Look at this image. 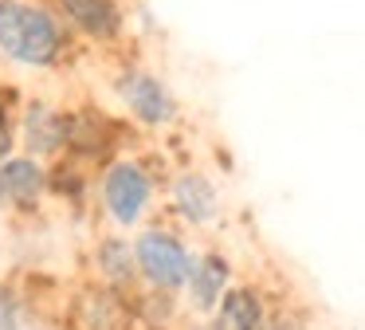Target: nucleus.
<instances>
[{"label": "nucleus", "instance_id": "1", "mask_svg": "<svg viewBox=\"0 0 365 330\" xmlns=\"http://www.w3.org/2000/svg\"><path fill=\"white\" fill-rule=\"evenodd\" d=\"M71 47L56 8L36 0H0V55L20 67H56Z\"/></svg>", "mask_w": 365, "mask_h": 330}, {"label": "nucleus", "instance_id": "2", "mask_svg": "<svg viewBox=\"0 0 365 330\" xmlns=\"http://www.w3.org/2000/svg\"><path fill=\"white\" fill-rule=\"evenodd\" d=\"M130 244H134L138 283H142V287H153V291L181 295L185 275H189V264H192L189 240L169 224H145Z\"/></svg>", "mask_w": 365, "mask_h": 330}, {"label": "nucleus", "instance_id": "3", "mask_svg": "<svg viewBox=\"0 0 365 330\" xmlns=\"http://www.w3.org/2000/svg\"><path fill=\"white\" fill-rule=\"evenodd\" d=\"M98 201L118 228H138L153 209V173L134 157H114L98 177Z\"/></svg>", "mask_w": 365, "mask_h": 330}, {"label": "nucleus", "instance_id": "4", "mask_svg": "<svg viewBox=\"0 0 365 330\" xmlns=\"http://www.w3.org/2000/svg\"><path fill=\"white\" fill-rule=\"evenodd\" d=\"M59 326L63 330H134V306H130L126 291H114L87 279L71 291V299H63Z\"/></svg>", "mask_w": 365, "mask_h": 330}, {"label": "nucleus", "instance_id": "5", "mask_svg": "<svg viewBox=\"0 0 365 330\" xmlns=\"http://www.w3.org/2000/svg\"><path fill=\"white\" fill-rule=\"evenodd\" d=\"M122 138V126L98 106L63 110V154L71 161H106Z\"/></svg>", "mask_w": 365, "mask_h": 330}, {"label": "nucleus", "instance_id": "6", "mask_svg": "<svg viewBox=\"0 0 365 330\" xmlns=\"http://www.w3.org/2000/svg\"><path fill=\"white\" fill-rule=\"evenodd\" d=\"M114 91H118L122 106L130 110V118L142 126H169L177 122V99L169 91V83L153 71L142 67H126L118 79H114Z\"/></svg>", "mask_w": 365, "mask_h": 330}, {"label": "nucleus", "instance_id": "7", "mask_svg": "<svg viewBox=\"0 0 365 330\" xmlns=\"http://www.w3.org/2000/svg\"><path fill=\"white\" fill-rule=\"evenodd\" d=\"M232 283H236V267H232V259L224 256L220 248L192 251L189 275H185V287H181L185 314H192V319H208L212 306L220 303V295L232 287Z\"/></svg>", "mask_w": 365, "mask_h": 330}, {"label": "nucleus", "instance_id": "8", "mask_svg": "<svg viewBox=\"0 0 365 330\" xmlns=\"http://www.w3.org/2000/svg\"><path fill=\"white\" fill-rule=\"evenodd\" d=\"M48 196V165L28 154H12L0 161V212L32 216Z\"/></svg>", "mask_w": 365, "mask_h": 330}, {"label": "nucleus", "instance_id": "9", "mask_svg": "<svg viewBox=\"0 0 365 330\" xmlns=\"http://www.w3.org/2000/svg\"><path fill=\"white\" fill-rule=\"evenodd\" d=\"M169 204L189 228H212L220 220V189L200 169H181L169 181Z\"/></svg>", "mask_w": 365, "mask_h": 330}, {"label": "nucleus", "instance_id": "10", "mask_svg": "<svg viewBox=\"0 0 365 330\" xmlns=\"http://www.w3.org/2000/svg\"><path fill=\"white\" fill-rule=\"evenodd\" d=\"M59 20L91 44H114L126 31L122 0H56Z\"/></svg>", "mask_w": 365, "mask_h": 330}, {"label": "nucleus", "instance_id": "11", "mask_svg": "<svg viewBox=\"0 0 365 330\" xmlns=\"http://www.w3.org/2000/svg\"><path fill=\"white\" fill-rule=\"evenodd\" d=\"M16 146H24L28 157L51 161L63 154V110L43 99H32L16 118Z\"/></svg>", "mask_w": 365, "mask_h": 330}, {"label": "nucleus", "instance_id": "12", "mask_svg": "<svg viewBox=\"0 0 365 330\" xmlns=\"http://www.w3.org/2000/svg\"><path fill=\"white\" fill-rule=\"evenodd\" d=\"M271 311V299L259 283H232L220 295V303L208 314L212 330H263Z\"/></svg>", "mask_w": 365, "mask_h": 330}, {"label": "nucleus", "instance_id": "13", "mask_svg": "<svg viewBox=\"0 0 365 330\" xmlns=\"http://www.w3.org/2000/svg\"><path fill=\"white\" fill-rule=\"evenodd\" d=\"M91 279L103 283V287L134 295V291L142 287V283H138V264H134V244L118 232L95 240V248H91Z\"/></svg>", "mask_w": 365, "mask_h": 330}, {"label": "nucleus", "instance_id": "14", "mask_svg": "<svg viewBox=\"0 0 365 330\" xmlns=\"http://www.w3.org/2000/svg\"><path fill=\"white\" fill-rule=\"evenodd\" d=\"M130 306H134V330H173L185 319L181 295L153 291V287H138L130 295Z\"/></svg>", "mask_w": 365, "mask_h": 330}, {"label": "nucleus", "instance_id": "15", "mask_svg": "<svg viewBox=\"0 0 365 330\" xmlns=\"http://www.w3.org/2000/svg\"><path fill=\"white\" fill-rule=\"evenodd\" d=\"M40 322V303L20 283L0 279V330H28Z\"/></svg>", "mask_w": 365, "mask_h": 330}, {"label": "nucleus", "instance_id": "16", "mask_svg": "<svg viewBox=\"0 0 365 330\" xmlns=\"http://www.w3.org/2000/svg\"><path fill=\"white\" fill-rule=\"evenodd\" d=\"M48 193H56L59 201H67V204H83V193H87V173L79 169V161L67 157V165L48 169Z\"/></svg>", "mask_w": 365, "mask_h": 330}, {"label": "nucleus", "instance_id": "17", "mask_svg": "<svg viewBox=\"0 0 365 330\" xmlns=\"http://www.w3.org/2000/svg\"><path fill=\"white\" fill-rule=\"evenodd\" d=\"M16 154V94L0 86V161Z\"/></svg>", "mask_w": 365, "mask_h": 330}, {"label": "nucleus", "instance_id": "18", "mask_svg": "<svg viewBox=\"0 0 365 330\" xmlns=\"http://www.w3.org/2000/svg\"><path fill=\"white\" fill-rule=\"evenodd\" d=\"M263 330H314V319H310L302 306H294V303H279V306L267 311Z\"/></svg>", "mask_w": 365, "mask_h": 330}, {"label": "nucleus", "instance_id": "19", "mask_svg": "<svg viewBox=\"0 0 365 330\" xmlns=\"http://www.w3.org/2000/svg\"><path fill=\"white\" fill-rule=\"evenodd\" d=\"M173 330H212V326H208V319H192V314H185Z\"/></svg>", "mask_w": 365, "mask_h": 330}, {"label": "nucleus", "instance_id": "20", "mask_svg": "<svg viewBox=\"0 0 365 330\" xmlns=\"http://www.w3.org/2000/svg\"><path fill=\"white\" fill-rule=\"evenodd\" d=\"M28 330H63V326H56V322H36V326H28Z\"/></svg>", "mask_w": 365, "mask_h": 330}]
</instances>
